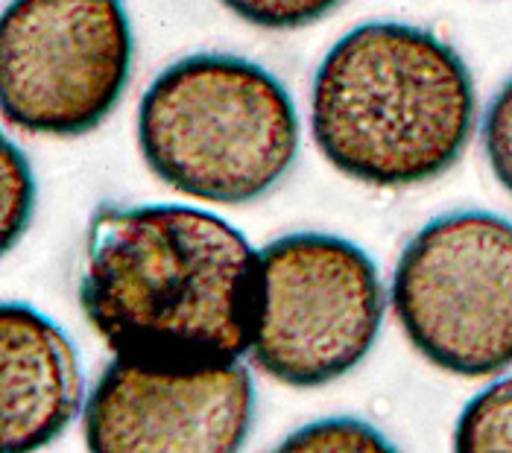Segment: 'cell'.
Segmentation results:
<instances>
[{
	"label": "cell",
	"mask_w": 512,
	"mask_h": 453,
	"mask_svg": "<svg viewBox=\"0 0 512 453\" xmlns=\"http://www.w3.org/2000/svg\"><path fill=\"white\" fill-rule=\"evenodd\" d=\"M261 255L217 214L100 205L79 304L118 357L161 372L237 363L255 340Z\"/></svg>",
	"instance_id": "cell-1"
},
{
	"label": "cell",
	"mask_w": 512,
	"mask_h": 453,
	"mask_svg": "<svg viewBox=\"0 0 512 453\" xmlns=\"http://www.w3.org/2000/svg\"><path fill=\"white\" fill-rule=\"evenodd\" d=\"M474 114L477 94L463 56L413 24H360L316 68V147L363 185L413 188L439 179L469 147Z\"/></svg>",
	"instance_id": "cell-2"
},
{
	"label": "cell",
	"mask_w": 512,
	"mask_h": 453,
	"mask_svg": "<svg viewBox=\"0 0 512 453\" xmlns=\"http://www.w3.org/2000/svg\"><path fill=\"white\" fill-rule=\"evenodd\" d=\"M147 167L182 196L211 205L261 199L299 155V114L261 65L197 53L153 79L138 109Z\"/></svg>",
	"instance_id": "cell-3"
},
{
	"label": "cell",
	"mask_w": 512,
	"mask_h": 453,
	"mask_svg": "<svg viewBox=\"0 0 512 453\" xmlns=\"http://www.w3.org/2000/svg\"><path fill=\"white\" fill-rule=\"evenodd\" d=\"M393 313L407 342L457 378L512 366V223L486 211L436 217L401 252Z\"/></svg>",
	"instance_id": "cell-4"
},
{
	"label": "cell",
	"mask_w": 512,
	"mask_h": 453,
	"mask_svg": "<svg viewBox=\"0 0 512 453\" xmlns=\"http://www.w3.org/2000/svg\"><path fill=\"white\" fill-rule=\"evenodd\" d=\"M255 366L284 386L316 389L349 375L384 322L375 261L334 234H287L261 252Z\"/></svg>",
	"instance_id": "cell-5"
},
{
	"label": "cell",
	"mask_w": 512,
	"mask_h": 453,
	"mask_svg": "<svg viewBox=\"0 0 512 453\" xmlns=\"http://www.w3.org/2000/svg\"><path fill=\"white\" fill-rule=\"evenodd\" d=\"M132 53L123 0H9L0 24L3 120L53 138L97 129L126 91Z\"/></svg>",
	"instance_id": "cell-6"
},
{
	"label": "cell",
	"mask_w": 512,
	"mask_h": 453,
	"mask_svg": "<svg viewBox=\"0 0 512 453\" xmlns=\"http://www.w3.org/2000/svg\"><path fill=\"white\" fill-rule=\"evenodd\" d=\"M255 418V386L243 363L161 372L118 357L94 383L82 433L97 453H232Z\"/></svg>",
	"instance_id": "cell-7"
},
{
	"label": "cell",
	"mask_w": 512,
	"mask_h": 453,
	"mask_svg": "<svg viewBox=\"0 0 512 453\" xmlns=\"http://www.w3.org/2000/svg\"><path fill=\"white\" fill-rule=\"evenodd\" d=\"M0 392L6 451L50 445L85 410L74 345L30 304L0 310Z\"/></svg>",
	"instance_id": "cell-8"
},
{
	"label": "cell",
	"mask_w": 512,
	"mask_h": 453,
	"mask_svg": "<svg viewBox=\"0 0 512 453\" xmlns=\"http://www.w3.org/2000/svg\"><path fill=\"white\" fill-rule=\"evenodd\" d=\"M457 451H512V378L498 380L466 404L454 430Z\"/></svg>",
	"instance_id": "cell-9"
},
{
	"label": "cell",
	"mask_w": 512,
	"mask_h": 453,
	"mask_svg": "<svg viewBox=\"0 0 512 453\" xmlns=\"http://www.w3.org/2000/svg\"><path fill=\"white\" fill-rule=\"evenodd\" d=\"M0 193H3V252H9L30 226L36 208V179L27 155L9 138L0 150Z\"/></svg>",
	"instance_id": "cell-10"
},
{
	"label": "cell",
	"mask_w": 512,
	"mask_h": 453,
	"mask_svg": "<svg viewBox=\"0 0 512 453\" xmlns=\"http://www.w3.org/2000/svg\"><path fill=\"white\" fill-rule=\"evenodd\" d=\"M281 451H390L393 442L381 436L366 421L357 418H322L314 424H305L302 430H293L281 445Z\"/></svg>",
	"instance_id": "cell-11"
},
{
	"label": "cell",
	"mask_w": 512,
	"mask_h": 453,
	"mask_svg": "<svg viewBox=\"0 0 512 453\" xmlns=\"http://www.w3.org/2000/svg\"><path fill=\"white\" fill-rule=\"evenodd\" d=\"M240 21L273 30V33H290L316 24L328 12H334L343 0H220Z\"/></svg>",
	"instance_id": "cell-12"
},
{
	"label": "cell",
	"mask_w": 512,
	"mask_h": 453,
	"mask_svg": "<svg viewBox=\"0 0 512 453\" xmlns=\"http://www.w3.org/2000/svg\"><path fill=\"white\" fill-rule=\"evenodd\" d=\"M483 150L501 188L512 196V76L492 97L483 117Z\"/></svg>",
	"instance_id": "cell-13"
}]
</instances>
